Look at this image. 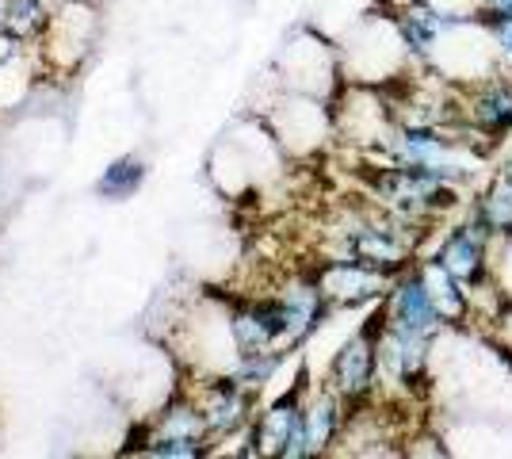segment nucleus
<instances>
[{"mask_svg":"<svg viewBox=\"0 0 512 459\" xmlns=\"http://www.w3.org/2000/svg\"><path fill=\"white\" fill-rule=\"evenodd\" d=\"M337 54H341V77L348 85L386 88L421 66L413 58L406 35L398 27V16L390 8L360 16L348 27V35L341 39Z\"/></svg>","mask_w":512,"mask_h":459,"instance_id":"nucleus-1","label":"nucleus"},{"mask_svg":"<svg viewBox=\"0 0 512 459\" xmlns=\"http://www.w3.org/2000/svg\"><path fill=\"white\" fill-rule=\"evenodd\" d=\"M329 108H333V138L363 157L386 153V146L398 134V115H394V100L386 88L344 81L337 96L329 100Z\"/></svg>","mask_w":512,"mask_h":459,"instance_id":"nucleus-2","label":"nucleus"},{"mask_svg":"<svg viewBox=\"0 0 512 459\" xmlns=\"http://www.w3.org/2000/svg\"><path fill=\"white\" fill-rule=\"evenodd\" d=\"M436 341L421 333H406L383 322L379 310V333H375V360H379V391L383 398L413 406L428 391V364H432Z\"/></svg>","mask_w":512,"mask_h":459,"instance_id":"nucleus-3","label":"nucleus"},{"mask_svg":"<svg viewBox=\"0 0 512 459\" xmlns=\"http://www.w3.org/2000/svg\"><path fill=\"white\" fill-rule=\"evenodd\" d=\"M425 66L436 69L451 85H474V81L490 77L497 69H505L501 66L497 46H493L490 27L478 20V16H474V20H463L459 27H451L448 35L428 50Z\"/></svg>","mask_w":512,"mask_h":459,"instance_id":"nucleus-4","label":"nucleus"},{"mask_svg":"<svg viewBox=\"0 0 512 459\" xmlns=\"http://www.w3.org/2000/svg\"><path fill=\"white\" fill-rule=\"evenodd\" d=\"M268 131L276 134L283 153L310 157L333 138V108L329 100L279 88V100L268 108Z\"/></svg>","mask_w":512,"mask_h":459,"instance_id":"nucleus-5","label":"nucleus"},{"mask_svg":"<svg viewBox=\"0 0 512 459\" xmlns=\"http://www.w3.org/2000/svg\"><path fill=\"white\" fill-rule=\"evenodd\" d=\"M279 88L287 92H302V96H318V100H333L337 88L344 85L341 77V54L333 43H325L321 35L306 31L295 43L283 50L279 58Z\"/></svg>","mask_w":512,"mask_h":459,"instance_id":"nucleus-6","label":"nucleus"},{"mask_svg":"<svg viewBox=\"0 0 512 459\" xmlns=\"http://www.w3.org/2000/svg\"><path fill=\"white\" fill-rule=\"evenodd\" d=\"M375 333H379V310L363 322L341 349L333 352L325 383L341 394L348 406H360L379 391V360H375Z\"/></svg>","mask_w":512,"mask_h":459,"instance_id":"nucleus-7","label":"nucleus"},{"mask_svg":"<svg viewBox=\"0 0 512 459\" xmlns=\"http://www.w3.org/2000/svg\"><path fill=\"white\" fill-rule=\"evenodd\" d=\"M459 115L463 127L478 134L482 142H490L493 150L512 138V73L497 69L490 77L459 85Z\"/></svg>","mask_w":512,"mask_h":459,"instance_id":"nucleus-8","label":"nucleus"},{"mask_svg":"<svg viewBox=\"0 0 512 459\" xmlns=\"http://www.w3.org/2000/svg\"><path fill=\"white\" fill-rule=\"evenodd\" d=\"M379 310H383L386 326L406 329V333H421V337H432V341H440V333L448 329L444 318H440V310H436V303H432V295H428L421 272H417V264L390 280V291L383 295Z\"/></svg>","mask_w":512,"mask_h":459,"instance_id":"nucleus-9","label":"nucleus"},{"mask_svg":"<svg viewBox=\"0 0 512 459\" xmlns=\"http://www.w3.org/2000/svg\"><path fill=\"white\" fill-rule=\"evenodd\" d=\"M325 303L333 310H360V306H379L390 291V280L379 268H367L360 261H325L314 272Z\"/></svg>","mask_w":512,"mask_h":459,"instance_id":"nucleus-10","label":"nucleus"},{"mask_svg":"<svg viewBox=\"0 0 512 459\" xmlns=\"http://www.w3.org/2000/svg\"><path fill=\"white\" fill-rule=\"evenodd\" d=\"M432 257L444 264L451 276H459L467 287L493 280V238H486L470 219L448 226L436 241Z\"/></svg>","mask_w":512,"mask_h":459,"instance_id":"nucleus-11","label":"nucleus"},{"mask_svg":"<svg viewBox=\"0 0 512 459\" xmlns=\"http://www.w3.org/2000/svg\"><path fill=\"white\" fill-rule=\"evenodd\" d=\"M348 402L341 394L333 391L329 383L318 387L302 402V425H306V444H310V456H325L333 452V444L341 440L344 433V421H348Z\"/></svg>","mask_w":512,"mask_h":459,"instance_id":"nucleus-12","label":"nucleus"},{"mask_svg":"<svg viewBox=\"0 0 512 459\" xmlns=\"http://www.w3.org/2000/svg\"><path fill=\"white\" fill-rule=\"evenodd\" d=\"M417 272H421V280H425L428 295H432V303L440 310V318H444V326H467L474 322V306H470V287L459 280V276H451L444 264L436 261V257H425V261H417Z\"/></svg>","mask_w":512,"mask_h":459,"instance_id":"nucleus-13","label":"nucleus"},{"mask_svg":"<svg viewBox=\"0 0 512 459\" xmlns=\"http://www.w3.org/2000/svg\"><path fill=\"white\" fill-rule=\"evenodd\" d=\"M470 222H474L486 238H493V245L512 238V188L505 180L493 176L490 184L470 199Z\"/></svg>","mask_w":512,"mask_h":459,"instance_id":"nucleus-14","label":"nucleus"},{"mask_svg":"<svg viewBox=\"0 0 512 459\" xmlns=\"http://www.w3.org/2000/svg\"><path fill=\"white\" fill-rule=\"evenodd\" d=\"M493 280L505 291V299L512 303V238L493 245Z\"/></svg>","mask_w":512,"mask_h":459,"instance_id":"nucleus-15","label":"nucleus"},{"mask_svg":"<svg viewBox=\"0 0 512 459\" xmlns=\"http://www.w3.org/2000/svg\"><path fill=\"white\" fill-rule=\"evenodd\" d=\"M493 35V46H497V54H501V66L512 73V20H497V23H486Z\"/></svg>","mask_w":512,"mask_h":459,"instance_id":"nucleus-16","label":"nucleus"},{"mask_svg":"<svg viewBox=\"0 0 512 459\" xmlns=\"http://www.w3.org/2000/svg\"><path fill=\"white\" fill-rule=\"evenodd\" d=\"M474 16L482 23L512 20V0H478V12Z\"/></svg>","mask_w":512,"mask_h":459,"instance_id":"nucleus-17","label":"nucleus"},{"mask_svg":"<svg viewBox=\"0 0 512 459\" xmlns=\"http://www.w3.org/2000/svg\"><path fill=\"white\" fill-rule=\"evenodd\" d=\"M406 4H413V0H383V8H390V12H398V8H406Z\"/></svg>","mask_w":512,"mask_h":459,"instance_id":"nucleus-18","label":"nucleus"}]
</instances>
